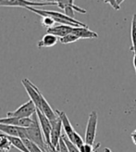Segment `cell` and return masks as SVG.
<instances>
[{
    "label": "cell",
    "instance_id": "cell-1",
    "mask_svg": "<svg viewBox=\"0 0 136 152\" xmlns=\"http://www.w3.org/2000/svg\"><path fill=\"white\" fill-rule=\"evenodd\" d=\"M22 85H23L28 95L30 96L31 100L34 103L36 109H38L40 111H42L50 120V121H53L57 119L56 111L53 110L48 102L45 100V98L40 92V90L31 81L28 79H23L22 80Z\"/></svg>",
    "mask_w": 136,
    "mask_h": 152
},
{
    "label": "cell",
    "instance_id": "cell-2",
    "mask_svg": "<svg viewBox=\"0 0 136 152\" xmlns=\"http://www.w3.org/2000/svg\"><path fill=\"white\" fill-rule=\"evenodd\" d=\"M27 10L40 15L41 17L49 16V17L53 18L57 25H69V26H72V27H88L86 24L77 20L76 19L70 18V17H68L67 15H65L63 13H60V12H57V11L36 10V9L32 7H29Z\"/></svg>",
    "mask_w": 136,
    "mask_h": 152
},
{
    "label": "cell",
    "instance_id": "cell-3",
    "mask_svg": "<svg viewBox=\"0 0 136 152\" xmlns=\"http://www.w3.org/2000/svg\"><path fill=\"white\" fill-rule=\"evenodd\" d=\"M27 132H28L29 140H31L32 142L36 144V145L40 147L44 152H47L48 150H50L48 145L47 144V141L44 139V136L42 132V129H41L36 113L33 116V124H31V126H29L27 128Z\"/></svg>",
    "mask_w": 136,
    "mask_h": 152
},
{
    "label": "cell",
    "instance_id": "cell-4",
    "mask_svg": "<svg viewBox=\"0 0 136 152\" xmlns=\"http://www.w3.org/2000/svg\"><path fill=\"white\" fill-rule=\"evenodd\" d=\"M36 113V107L34 103L30 99L28 102L21 105L16 110L9 111L7 113V117H15V118H31Z\"/></svg>",
    "mask_w": 136,
    "mask_h": 152
},
{
    "label": "cell",
    "instance_id": "cell-5",
    "mask_svg": "<svg viewBox=\"0 0 136 152\" xmlns=\"http://www.w3.org/2000/svg\"><path fill=\"white\" fill-rule=\"evenodd\" d=\"M97 121L98 116L95 110L90 113L87 125H86V131L84 136V142L89 145H94L95 135H96V128H97Z\"/></svg>",
    "mask_w": 136,
    "mask_h": 152
},
{
    "label": "cell",
    "instance_id": "cell-6",
    "mask_svg": "<svg viewBox=\"0 0 136 152\" xmlns=\"http://www.w3.org/2000/svg\"><path fill=\"white\" fill-rule=\"evenodd\" d=\"M43 6H57V1L50 2H33L27 0H0V7H22L28 9L29 7H43Z\"/></svg>",
    "mask_w": 136,
    "mask_h": 152
},
{
    "label": "cell",
    "instance_id": "cell-7",
    "mask_svg": "<svg viewBox=\"0 0 136 152\" xmlns=\"http://www.w3.org/2000/svg\"><path fill=\"white\" fill-rule=\"evenodd\" d=\"M36 115L37 118H38L39 124L42 129V132L44 134V139L47 141V144L48 145L49 148H51V140H50V134H51V131H52V124L50 120L44 115V114L40 111L38 109H36Z\"/></svg>",
    "mask_w": 136,
    "mask_h": 152
},
{
    "label": "cell",
    "instance_id": "cell-8",
    "mask_svg": "<svg viewBox=\"0 0 136 152\" xmlns=\"http://www.w3.org/2000/svg\"><path fill=\"white\" fill-rule=\"evenodd\" d=\"M57 6L65 11V15L72 19H74V11H77L81 14H85L87 12L86 10L74 5V1L72 0H58L57 1Z\"/></svg>",
    "mask_w": 136,
    "mask_h": 152
},
{
    "label": "cell",
    "instance_id": "cell-9",
    "mask_svg": "<svg viewBox=\"0 0 136 152\" xmlns=\"http://www.w3.org/2000/svg\"><path fill=\"white\" fill-rule=\"evenodd\" d=\"M0 132L3 134L9 136H16L21 139H28V132L27 128L23 127H16L12 125H7L0 124Z\"/></svg>",
    "mask_w": 136,
    "mask_h": 152
},
{
    "label": "cell",
    "instance_id": "cell-10",
    "mask_svg": "<svg viewBox=\"0 0 136 152\" xmlns=\"http://www.w3.org/2000/svg\"><path fill=\"white\" fill-rule=\"evenodd\" d=\"M51 124H52V131H51V134H50L51 148H56L58 145V142H59L60 138H61V135H62L61 130L63 127H62V123L59 118L51 121Z\"/></svg>",
    "mask_w": 136,
    "mask_h": 152
},
{
    "label": "cell",
    "instance_id": "cell-11",
    "mask_svg": "<svg viewBox=\"0 0 136 152\" xmlns=\"http://www.w3.org/2000/svg\"><path fill=\"white\" fill-rule=\"evenodd\" d=\"M0 124L12 125L16 127H23L28 128L33 124V118H15V117H7V118H0Z\"/></svg>",
    "mask_w": 136,
    "mask_h": 152
},
{
    "label": "cell",
    "instance_id": "cell-12",
    "mask_svg": "<svg viewBox=\"0 0 136 152\" xmlns=\"http://www.w3.org/2000/svg\"><path fill=\"white\" fill-rule=\"evenodd\" d=\"M74 28L75 27L69 26V25H55L54 27L47 29V33L55 35L57 37L62 38V37H64V36H66L68 34H72Z\"/></svg>",
    "mask_w": 136,
    "mask_h": 152
},
{
    "label": "cell",
    "instance_id": "cell-13",
    "mask_svg": "<svg viewBox=\"0 0 136 152\" xmlns=\"http://www.w3.org/2000/svg\"><path fill=\"white\" fill-rule=\"evenodd\" d=\"M56 111V113H57V117L60 119V121H61V123H62V127H63V129H64V133L67 134V136L69 138H71V136L73 135V134H74V129H73V127H72V125H71V121H70V120H69V118L67 117V115H66V113L64 112V111H60V110H55Z\"/></svg>",
    "mask_w": 136,
    "mask_h": 152
},
{
    "label": "cell",
    "instance_id": "cell-14",
    "mask_svg": "<svg viewBox=\"0 0 136 152\" xmlns=\"http://www.w3.org/2000/svg\"><path fill=\"white\" fill-rule=\"evenodd\" d=\"M73 34L76 35L79 39L84 38V39H95L98 37V34L95 32L91 31L88 27H75L73 29Z\"/></svg>",
    "mask_w": 136,
    "mask_h": 152
},
{
    "label": "cell",
    "instance_id": "cell-15",
    "mask_svg": "<svg viewBox=\"0 0 136 152\" xmlns=\"http://www.w3.org/2000/svg\"><path fill=\"white\" fill-rule=\"evenodd\" d=\"M58 37L50 34H47L43 36L42 39L38 42V48H51L54 47V45L57 43Z\"/></svg>",
    "mask_w": 136,
    "mask_h": 152
},
{
    "label": "cell",
    "instance_id": "cell-16",
    "mask_svg": "<svg viewBox=\"0 0 136 152\" xmlns=\"http://www.w3.org/2000/svg\"><path fill=\"white\" fill-rule=\"evenodd\" d=\"M7 138L9 139L10 143H11V145L14 147V148H16L17 149H19L20 151L21 152H30L26 146H25V144L23 142V140H22L21 138L20 137H16V136H9V135H7Z\"/></svg>",
    "mask_w": 136,
    "mask_h": 152
},
{
    "label": "cell",
    "instance_id": "cell-17",
    "mask_svg": "<svg viewBox=\"0 0 136 152\" xmlns=\"http://www.w3.org/2000/svg\"><path fill=\"white\" fill-rule=\"evenodd\" d=\"M131 38H132V48L131 50L136 52V14H133L132 20L131 28Z\"/></svg>",
    "mask_w": 136,
    "mask_h": 152
},
{
    "label": "cell",
    "instance_id": "cell-18",
    "mask_svg": "<svg viewBox=\"0 0 136 152\" xmlns=\"http://www.w3.org/2000/svg\"><path fill=\"white\" fill-rule=\"evenodd\" d=\"M11 143L6 134H0V152H9L11 148Z\"/></svg>",
    "mask_w": 136,
    "mask_h": 152
},
{
    "label": "cell",
    "instance_id": "cell-19",
    "mask_svg": "<svg viewBox=\"0 0 136 152\" xmlns=\"http://www.w3.org/2000/svg\"><path fill=\"white\" fill-rule=\"evenodd\" d=\"M61 137H62V139L64 140V142H65V144H66V146H67L68 149H69V152H80L79 148H78L76 145H74V144L70 140V138L68 137L67 134H66L65 133L62 134Z\"/></svg>",
    "mask_w": 136,
    "mask_h": 152
},
{
    "label": "cell",
    "instance_id": "cell-20",
    "mask_svg": "<svg viewBox=\"0 0 136 152\" xmlns=\"http://www.w3.org/2000/svg\"><path fill=\"white\" fill-rule=\"evenodd\" d=\"M22 140H23L27 149L30 152H44L40 147H38L36 144H34L31 140H29V139H22Z\"/></svg>",
    "mask_w": 136,
    "mask_h": 152
},
{
    "label": "cell",
    "instance_id": "cell-21",
    "mask_svg": "<svg viewBox=\"0 0 136 152\" xmlns=\"http://www.w3.org/2000/svg\"><path fill=\"white\" fill-rule=\"evenodd\" d=\"M99 147H100V143L96 144L95 146L89 145V144L84 143L79 149H80V152H96V150L99 148Z\"/></svg>",
    "mask_w": 136,
    "mask_h": 152
},
{
    "label": "cell",
    "instance_id": "cell-22",
    "mask_svg": "<svg viewBox=\"0 0 136 152\" xmlns=\"http://www.w3.org/2000/svg\"><path fill=\"white\" fill-rule=\"evenodd\" d=\"M70 140L74 144V145H76L79 148L85 143V142H84V139L81 137V135L77 132H74L73 135L70 138Z\"/></svg>",
    "mask_w": 136,
    "mask_h": 152
},
{
    "label": "cell",
    "instance_id": "cell-23",
    "mask_svg": "<svg viewBox=\"0 0 136 152\" xmlns=\"http://www.w3.org/2000/svg\"><path fill=\"white\" fill-rule=\"evenodd\" d=\"M78 40H79V38L73 34H68L62 38H59L60 43H62V44H71V43L76 42Z\"/></svg>",
    "mask_w": 136,
    "mask_h": 152
},
{
    "label": "cell",
    "instance_id": "cell-24",
    "mask_svg": "<svg viewBox=\"0 0 136 152\" xmlns=\"http://www.w3.org/2000/svg\"><path fill=\"white\" fill-rule=\"evenodd\" d=\"M41 22L44 26H45L47 29L49 28H52L54 27L55 24H56V21L54 20V19L49 17V16H44V17H42V20H41Z\"/></svg>",
    "mask_w": 136,
    "mask_h": 152
},
{
    "label": "cell",
    "instance_id": "cell-25",
    "mask_svg": "<svg viewBox=\"0 0 136 152\" xmlns=\"http://www.w3.org/2000/svg\"><path fill=\"white\" fill-rule=\"evenodd\" d=\"M105 3L109 4L113 9H115L116 10H120V6L124 2L123 0H107V1H104Z\"/></svg>",
    "mask_w": 136,
    "mask_h": 152
},
{
    "label": "cell",
    "instance_id": "cell-26",
    "mask_svg": "<svg viewBox=\"0 0 136 152\" xmlns=\"http://www.w3.org/2000/svg\"><path fill=\"white\" fill-rule=\"evenodd\" d=\"M56 149L58 151V152H69V149H68L66 144L64 142V140L62 139V137L60 138L59 142H58V145L57 147L56 148Z\"/></svg>",
    "mask_w": 136,
    "mask_h": 152
},
{
    "label": "cell",
    "instance_id": "cell-27",
    "mask_svg": "<svg viewBox=\"0 0 136 152\" xmlns=\"http://www.w3.org/2000/svg\"><path fill=\"white\" fill-rule=\"evenodd\" d=\"M131 138H132V140L133 144L136 146V129H135V130L131 134Z\"/></svg>",
    "mask_w": 136,
    "mask_h": 152
},
{
    "label": "cell",
    "instance_id": "cell-28",
    "mask_svg": "<svg viewBox=\"0 0 136 152\" xmlns=\"http://www.w3.org/2000/svg\"><path fill=\"white\" fill-rule=\"evenodd\" d=\"M133 67L135 70V75H136V52H133Z\"/></svg>",
    "mask_w": 136,
    "mask_h": 152
},
{
    "label": "cell",
    "instance_id": "cell-29",
    "mask_svg": "<svg viewBox=\"0 0 136 152\" xmlns=\"http://www.w3.org/2000/svg\"><path fill=\"white\" fill-rule=\"evenodd\" d=\"M104 152H112V150H111L110 148H105L104 149Z\"/></svg>",
    "mask_w": 136,
    "mask_h": 152
},
{
    "label": "cell",
    "instance_id": "cell-30",
    "mask_svg": "<svg viewBox=\"0 0 136 152\" xmlns=\"http://www.w3.org/2000/svg\"><path fill=\"white\" fill-rule=\"evenodd\" d=\"M53 150H54V152H58L56 148H53Z\"/></svg>",
    "mask_w": 136,
    "mask_h": 152
},
{
    "label": "cell",
    "instance_id": "cell-31",
    "mask_svg": "<svg viewBox=\"0 0 136 152\" xmlns=\"http://www.w3.org/2000/svg\"><path fill=\"white\" fill-rule=\"evenodd\" d=\"M49 152H54V150H53V148H50V150H49Z\"/></svg>",
    "mask_w": 136,
    "mask_h": 152
}]
</instances>
